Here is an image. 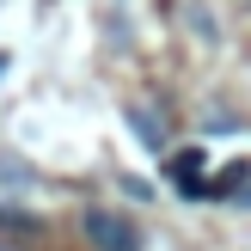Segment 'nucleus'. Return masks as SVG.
Masks as SVG:
<instances>
[{
  "mask_svg": "<svg viewBox=\"0 0 251 251\" xmlns=\"http://www.w3.org/2000/svg\"><path fill=\"white\" fill-rule=\"evenodd\" d=\"M80 227H86V239H92L98 251H141L147 245V233L135 227L129 215H117V208H86Z\"/></svg>",
  "mask_w": 251,
  "mask_h": 251,
  "instance_id": "nucleus-1",
  "label": "nucleus"
},
{
  "mask_svg": "<svg viewBox=\"0 0 251 251\" xmlns=\"http://www.w3.org/2000/svg\"><path fill=\"white\" fill-rule=\"evenodd\" d=\"M202 172H208L202 147H184V153H166V178H178V190H184V196H202Z\"/></svg>",
  "mask_w": 251,
  "mask_h": 251,
  "instance_id": "nucleus-2",
  "label": "nucleus"
},
{
  "mask_svg": "<svg viewBox=\"0 0 251 251\" xmlns=\"http://www.w3.org/2000/svg\"><path fill=\"white\" fill-rule=\"evenodd\" d=\"M129 117H135V135H141V141L159 153V147H166V123H159V117H147V110H129Z\"/></svg>",
  "mask_w": 251,
  "mask_h": 251,
  "instance_id": "nucleus-3",
  "label": "nucleus"
},
{
  "mask_svg": "<svg viewBox=\"0 0 251 251\" xmlns=\"http://www.w3.org/2000/svg\"><path fill=\"white\" fill-rule=\"evenodd\" d=\"M0 227H12V233H25V239H31V233H43V227H37L31 215H19V208H0Z\"/></svg>",
  "mask_w": 251,
  "mask_h": 251,
  "instance_id": "nucleus-5",
  "label": "nucleus"
},
{
  "mask_svg": "<svg viewBox=\"0 0 251 251\" xmlns=\"http://www.w3.org/2000/svg\"><path fill=\"white\" fill-rule=\"evenodd\" d=\"M245 172H251V166H245V159H233V166H227V172H221V184H208V190H202V196H239V184H245Z\"/></svg>",
  "mask_w": 251,
  "mask_h": 251,
  "instance_id": "nucleus-4",
  "label": "nucleus"
}]
</instances>
